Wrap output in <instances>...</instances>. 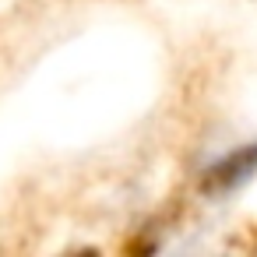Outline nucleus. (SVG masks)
Here are the masks:
<instances>
[{
    "mask_svg": "<svg viewBox=\"0 0 257 257\" xmlns=\"http://www.w3.org/2000/svg\"><path fill=\"white\" fill-rule=\"evenodd\" d=\"M253 173H257V141H250V145L229 152L225 159H218L215 166H208L204 176H201V190L218 197V194H229V190L243 187Z\"/></svg>",
    "mask_w": 257,
    "mask_h": 257,
    "instance_id": "f257e3e1",
    "label": "nucleus"
}]
</instances>
